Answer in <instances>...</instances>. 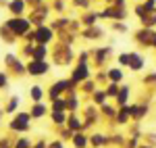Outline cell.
<instances>
[{"mask_svg": "<svg viewBox=\"0 0 156 148\" xmlns=\"http://www.w3.org/2000/svg\"><path fill=\"white\" fill-rule=\"evenodd\" d=\"M31 123V113H17L11 121V129L12 132H27Z\"/></svg>", "mask_w": 156, "mask_h": 148, "instance_id": "1", "label": "cell"}, {"mask_svg": "<svg viewBox=\"0 0 156 148\" xmlns=\"http://www.w3.org/2000/svg\"><path fill=\"white\" fill-rule=\"evenodd\" d=\"M67 104H65V100H54V113H62V109H65Z\"/></svg>", "mask_w": 156, "mask_h": 148, "instance_id": "14", "label": "cell"}, {"mask_svg": "<svg viewBox=\"0 0 156 148\" xmlns=\"http://www.w3.org/2000/svg\"><path fill=\"white\" fill-rule=\"evenodd\" d=\"M50 148H62V142H54V144H52Z\"/></svg>", "mask_w": 156, "mask_h": 148, "instance_id": "19", "label": "cell"}, {"mask_svg": "<svg viewBox=\"0 0 156 148\" xmlns=\"http://www.w3.org/2000/svg\"><path fill=\"white\" fill-rule=\"evenodd\" d=\"M4 86H6V75L0 73V88H4Z\"/></svg>", "mask_w": 156, "mask_h": 148, "instance_id": "18", "label": "cell"}, {"mask_svg": "<svg viewBox=\"0 0 156 148\" xmlns=\"http://www.w3.org/2000/svg\"><path fill=\"white\" fill-rule=\"evenodd\" d=\"M9 27H12V31H17V34H25V29H29V21H25V19H11Z\"/></svg>", "mask_w": 156, "mask_h": 148, "instance_id": "3", "label": "cell"}, {"mask_svg": "<svg viewBox=\"0 0 156 148\" xmlns=\"http://www.w3.org/2000/svg\"><path fill=\"white\" fill-rule=\"evenodd\" d=\"M85 142H87L85 136H79V134H75V136H73V144H75L77 148H85Z\"/></svg>", "mask_w": 156, "mask_h": 148, "instance_id": "10", "label": "cell"}, {"mask_svg": "<svg viewBox=\"0 0 156 148\" xmlns=\"http://www.w3.org/2000/svg\"><path fill=\"white\" fill-rule=\"evenodd\" d=\"M92 142H94V144H102L104 138H102V136H94V138H92Z\"/></svg>", "mask_w": 156, "mask_h": 148, "instance_id": "17", "label": "cell"}, {"mask_svg": "<svg viewBox=\"0 0 156 148\" xmlns=\"http://www.w3.org/2000/svg\"><path fill=\"white\" fill-rule=\"evenodd\" d=\"M108 75H110V79H112V81H119V79H121V71H119V69H112Z\"/></svg>", "mask_w": 156, "mask_h": 148, "instance_id": "15", "label": "cell"}, {"mask_svg": "<svg viewBox=\"0 0 156 148\" xmlns=\"http://www.w3.org/2000/svg\"><path fill=\"white\" fill-rule=\"evenodd\" d=\"M52 121L58 123V125H62L65 121H67V117H65V113H52Z\"/></svg>", "mask_w": 156, "mask_h": 148, "instance_id": "11", "label": "cell"}, {"mask_svg": "<svg viewBox=\"0 0 156 148\" xmlns=\"http://www.w3.org/2000/svg\"><path fill=\"white\" fill-rule=\"evenodd\" d=\"M104 98H106V94H104V92H98V94H94V100H96V102H104Z\"/></svg>", "mask_w": 156, "mask_h": 148, "instance_id": "16", "label": "cell"}, {"mask_svg": "<svg viewBox=\"0 0 156 148\" xmlns=\"http://www.w3.org/2000/svg\"><path fill=\"white\" fill-rule=\"evenodd\" d=\"M29 96H31V100H34V102H40V100H42V96H44V92H42V88H40V86H34L31 90H29Z\"/></svg>", "mask_w": 156, "mask_h": 148, "instance_id": "7", "label": "cell"}, {"mask_svg": "<svg viewBox=\"0 0 156 148\" xmlns=\"http://www.w3.org/2000/svg\"><path fill=\"white\" fill-rule=\"evenodd\" d=\"M15 148H34V144H31V140L21 138V140H17V142H15Z\"/></svg>", "mask_w": 156, "mask_h": 148, "instance_id": "9", "label": "cell"}, {"mask_svg": "<svg viewBox=\"0 0 156 148\" xmlns=\"http://www.w3.org/2000/svg\"><path fill=\"white\" fill-rule=\"evenodd\" d=\"M69 127H71V132H77V127H81V123H79V119L73 115L71 117V121H69Z\"/></svg>", "mask_w": 156, "mask_h": 148, "instance_id": "13", "label": "cell"}, {"mask_svg": "<svg viewBox=\"0 0 156 148\" xmlns=\"http://www.w3.org/2000/svg\"><path fill=\"white\" fill-rule=\"evenodd\" d=\"M36 38H37V42L44 46V44L48 42L50 38H52V31H50V29H46V27H40V29L36 31Z\"/></svg>", "mask_w": 156, "mask_h": 148, "instance_id": "4", "label": "cell"}, {"mask_svg": "<svg viewBox=\"0 0 156 148\" xmlns=\"http://www.w3.org/2000/svg\"><path fill=\"white\" fill-rule=\"evenodd\" d=\"M85 75H87V67H85V63H79L77 71H75V75H73V81H81Z\"/></svg>", "mask_w": 156, "mask_h": 148, "instance_id": "5", "label": "cell"}, {"mask_svg": "<svg viewBox=\"0 0 156 148\" xmlns=\"http://www.w3.org/2000/svg\"><path fill=\"white\" fill-rule=\"evenodd\" d=\"M27 71H29L31 75H42V73L48 71V63L46 61H34V63L27 65Z\"/></svg>", "mask_w": 156, "mask_h": 148, "instance_id": "2", "label": "cell"}, {"mask_svg": "<svg viewBox=\"0 0 156 148\" xmlns=\"http://www.w3.org/2000/svg\"><path fill=\"white\" fill-rule=\"evenodd\" d=\"M44 115H46V106H44V104H40V102H36V106L31 109V117L40 119V117H44Z\"/></svg>", "mask_w": 156, "mask_h": 148, "instance_id": "6", "label": "cell"}, {"mask_svg": "<svg viewBox=\"0 0 156 148\" xmlns=\"http://www.w3.org/2000/svg\"><path fill=\"white\" fill-rule=\"evenodd\" d=\"M34 148H46V144H44V142H37V144H36Z\"/></svg>", "mask_w": 156, "mask_h": 148, "instance_id": "20", "label": "cell"}, {"mask_svg": "<svg viewBox=\"0 0 156 148\" xmlns=\"http://www.w3.org/2000/svg\"><path fill=\"white\" fill-rule=\"evenodd\" d=\"M17 106H19V98H17V96H12V98L9 100V106H6V113H12L15 109H17Z\"/></svg>", "mask_w": 156, "mask_h": 148, "instance_id": "12", "label": "cell"}, {"mask_svg": "<svg viewBox=\"0 0 156 148\" xmlns=\"http://www.w3.org/2000/svg\"><path fill=\"white\" fill-rule=\"evenodd\" d=\"M11 11H15V15H21V13H23V0H12Z\"/></svg>", "mask_w": 156, "mask_h": 148, "instance_id": "8", "label": "cell"}]
</instances>
